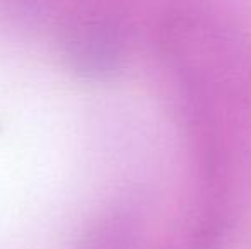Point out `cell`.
<instances>
[{"instance_id": "1", "label": "cell", "mask_w": 251, "mask_h": 249, "mask_svg": "<svg viewBox=\"0 0 251 249\" xmlns=\"http://www.w3.org/2000/svg\"><path fill=\"white\" fill-rule=\"evenodd\" d=\"M63 51L72 68L89 77L115 72L122 58V38L106 17L80 16L67 26Z\"/></svg>"}]
</instances>
